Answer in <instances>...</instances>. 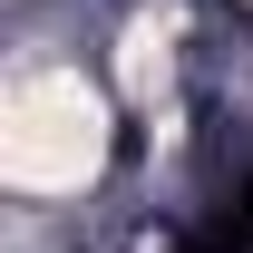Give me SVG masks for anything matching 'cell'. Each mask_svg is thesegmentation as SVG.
Masks as SVG:
<instances>
[{
	"label": "cell",
	"instance_id": "cell-1",
	"mask_svg": "<svg viewBox=\"0 0 253 253\" xmlns=\"http://www.w3.org/2000/svg\"><path fill=\"white\" fill-rule=\"evenodd\" d=\"M97 146H107V107L78 68H30L10 88V126H0V166L20 195H68L97 175Z\"/></svg>",
	"mask_w": 253,
	"mask_h": 253
}]
</instances>
